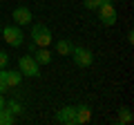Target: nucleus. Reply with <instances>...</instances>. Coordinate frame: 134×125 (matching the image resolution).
I'll use <instances>...</instances> for the list:
<instances>
[{"mask_svg": "<svg viewBox=\"0 0 134 125\" xmlns=\"http://www.w3.org/2000/svg\"><path fill=\"white\" fill-rule=\"evenodd\" d=\"M56 121L63 125H76V107L74 105H67L63 110L56 112Z\"/></svg>", "mask_w": 134, "mask_h": 125, "instance_id": "nucleus-6", "label": "nucleus"}, {"mask_svg": "<svg viewBox=\"0 0 134 125\" xmlns=\"http://www.w3.org/2000/svg\"><path fill=\"white\" fill-rule=\"evenodd\" d=\"M31 40L36 45H38V47H49V45H52V31H49V27L47 25H43V22H36L31 27Z\"/></svg>", "mask_w": 134, "mask_h": 125, "instance_id": "nucleus-2", "label": "nucleus"}, {"mask_svg": "<svg viewBox=\"0 0 134 125\" xmlns=\"http://www.w3.org/2000/svg\"><path fill=\"white\" fill-rule=\"evenodd\" d=\"M0 34L5 38V43L9 47H23L25 45V36H23V29L18 25H7V27L0 29Z\"/></svg>", "mask_w": 134, "mask_h": 125, "instance_id": "nucleus-1", "label": "nucleus"}, {"mask_svg": "<svg viewBox=\"0 0 134 125\" xmlns=\"http://www.w3.org/2000/svg\"><path fill=\"white\" fill-rule=\"evenodd\" d=\"M0 29H2V27H0Z\"/></svg>", "mask_w": 134, "mask_h": 125, "instance_id": "nucleus-21", "label": "nucleus"}, {"mask_svg": "<svg viewBox=\"0 0 134 125\" xmlns=\"http://www.w3.org/2000/svg\"><path fill=\"white\" fill-rule=\"evenodd\" d=\"M92 121V110L87 105H78L76 107V125H85Z\"/></svg>", "mask_w": 134, "mask_h": 125, "instance_id": "nucleus-10", "label": "nucleus"}, {"mask_svg": "<svg viewBox=\"0 0 134 125\" xmlns=\"http://www.w3.org/2000/svg\"><path fill=\"white\" fill-rule=\"evenodd\" d=\"M5 110H9L11 114H20V112H23V105H20L18 101H5Z\"/></svg>", "mask_w": 134, "mask_h": 125, "instance_id": "nucleus-13", "label": "nucleus"}, {"mask_svg": "<svg viewBox=\"0 0 134 125\" xmlns=\"http://www.w3.org/2000/svg\"><path fill=\"white\" fill-rule=\"evenodd\" d=\"M72 49H74V45L69 43L67 38H63V40H58V43H56V52L60 54V56H69V54H72Z\"/></svg>", "mask_w": 134, "mask_h": 125, "instance_id": "nucleus-11", "label": "nucleus"}, {"mask_svg": "<svg viewBox=\"0 0 134 125\" xmlns=\"http://www.w3.org/2000/svg\"><path fill=\"white\" fill-rule=\"evenodd\" d=\"M5 107V98H2V94H0V110Z\"/></svg>", "mask_w": 134, "mask_h": 125, "instance_id": "nucleus-20", "label": "nucleus"}, {"mask_svg": "<svg viewBox=\"0 0 134 125\" xmlns=\"http://www.w3.org/2000/svg\"><path fill=\"white\" fill-rule=\"evenodd\" d=\"M36 47H38V45L34 43V40H29V43H27V49H29V54H34V52H36Z\"/></svg>", "mask_w": 134, "mask_h": 125, "instance_id": "nucleus-17", "label": "nucleus"}, {"mask_svg": "<svg viewBox=\"0 0 134 125\" xmlns=\"http://www.w3.org/2000/svg\"><path fill=\"white\" fill-rule=\"evenodd\" d=\"M69 56H72V60L76 62L78 67H90L92 62H94V54L90 49H85V47H74Z\"/></svg>", "mask_w": 134, "mask_h": 125, "instance_id": "nucleus-5", "label": "nucleus"}, {"mask_svg": "<svg viewBox=\"0 0 134 125\" xmlns=\"http://www.w3.org/2000/svg\"><path fill=\"white\" fill-rule=\"evenodd\" d=\"M31 56H34V60L38 62V65H49V62H52V54H49L47 47H36V52H34Z\"/></svg>", "mask_w": 134, "mask_h": 125, "instance_id": "nucleus-9", "label": "nucleus"}, {"mask_svg": "<svg viewBox=\"0 0 134 125\" xmlns=\"http://www.w3.org/2000/svg\"><path fill=\"white\" fill-rule=\"evenodd\" d=\"M7 62H9V56H7V52H2V49H0V69L7 67Z\"/></svg>", "mask_w": 134, "mask_h": 125, "instance_id": "nucleus-16", "label": "nucleus"}, {"mask_svg": "<svg viewBox=\"0 0 134 125\" xmlns=\"http://www.w3.org/2000/svg\"><path fill=\"white\" fill-rule=\"evenodd\" d=\"M127 43H134V31H127Z\"/></svg>", "mask_w": 134, "mask_h": 125, "instance_id": "nucleus-19", "label": "nucleus"}, {"mask_svg": "<svg viewBox=\"0 0 134 125\" xmlns=\"http://www.w3.org/2000/svg\"><path fill=\"white\" fill-rule=\"evenodd\" d=\"M14 22L18 25V27H25V25H31V9L25 5L16 7L14 9Z\"/></svg>", "mask_w": 134, "mask_h": 125, "instance_id": "nucleus-8", "label": "nucleus"}, {"mask_svg": "<svg viewBox=\"0 0 134 125\" xmlns=\"http://www.w3.org/2000/svg\"><path fill=\"white\" fill-rule=\"evenodd\" d=\"M85 5V9H98V5H100V0H85L83 2Z\"/></svg>", "mask_w": 134, "mask_h": 125, "instance_id": "nucleus-15", "label": "nucleus"}, {"mask_svg": "<svg viewBox=\"0 0 134 125\" xmlns=\"http://www.w3.org/2000/svg\"><path fill=\"white\" fill-rule=\"evenodd\" d=\"M7 89H9V87H7V85H5V83H2V78H0V94H5V92H7Z\"/></svg>", "mask_w": 134, "mask_h": 125, "instance_id": "nucleus-18", "label": "nucleus"}, {"mask_svg": "<svg viewBox=\"0 0 134 125\" xmlns=\"http://www.w3.org/2000/svg\"><path fill=\"white\" fill-rule=\"evenodd\" d=\"M98 20L105 25V27L116 25V20H119V11H116V7L112 5V2H103V5H98Z\"/></svg>", "mask_w": 134, "mask_h": 125, "instance_id": "nucleus-4", "label": "nucleus"}, {"mask_svg": "<svg viewBox=\"0 0 134 125\" xmlns=\"http://www.w3.org/2000/svg\"><path fill=\"white\" fill-rule=\"evenodd\" d=\"M18 72L23 74V76L38 78V76H40V65L34 60L31 54H27V56H20V60H18Z\"/></svg>", "mask_w": 134, "mask_h": 125, "instance_id": "nucleus-3", "label": "nucleus"}, {"mask_svg": "<svg viewBox=\"0 0 134 125\" xmlns=\"http://www.w3.org/2000/svg\"><path fill=\"white\" fill-rule=\"evenodd\" d=\"M0 78H2V83H5L7 87H18L20 83H23V74L20 72H14V69H0Z\"/></svg>", "mask_w": 134, "mask_h": 125, "instance_id": "nucleus-7", "label": "nucleus"}, {"mask_svg": "<svg viewBox=\"0 0 134 125\" xmlns=\"http://www.w3.org/2000/svg\"><path fill=\"white\" fill-rule=\"evenodd\" d=\"M11 123H14V114L2 107V110H0V125H11Z\"/></svg>", "mask_w": 134, "mask_h": 125, "instance_id": "nucleus-14", "label": "nucleus"}, {"mask_svg": "<svg viewBox=\"0 0 134 125\" xmlns=\"http://www.w3.org/2000/svg\"><path fill=\"white\" fill-rule=\"evenodd\" d=\"M132 110H127V107H123V110L119 112V118H116V123H121V125H130L132 123Z\"/></svg>", "mask_w": 134, "mask_h": 125, "instance_id": "nucleus-12", "label": "nucleus"}]
</instances>
